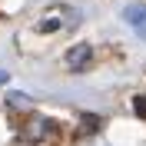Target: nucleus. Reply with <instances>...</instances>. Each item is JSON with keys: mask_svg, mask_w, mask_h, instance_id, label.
<instances>
[{"mask_svg": "<svg viewBox=\"0 0 146 146\" xmlns=\"http://www.w3.org/2000/svg\"><path fill=\"white\" fill-rule=\"evenodd\" d=\"M90 53H93V50H90L86 43H76L70 53H66V63H70V70H80V66L90 60Z\"/></svg>", "mask_w": 146, "mask_h": 146, "instance_id": "nucleus-2", "label": "nucleus"}, {"mask_svg": "<svg viewBox=\"0 0 146 146\" xmlns=\"http://www.w3.org/2000/svg\"><path fill=\"white\" fill-rule=\"evenodd\" d=\"M133 110H136L139 116L146 119V96H136V103H133Z\"/></svg>", "mask_w": 146, "mask_h": 146, "instance_id": "nucleus-3", "label": "nucleus"}, {"mask_svg": "<svg viewBox=\"0 0 146 146\" xmlns=\"http://www.w3.org/2000/svg\"><path fill=\"white\" fill-rule=\"evenodd\" d=\"M10 103H13V106H30V103L23 100V93H10Z\"/></svg>", "mask_w": 146, "mask_h": 146, "instance_id": "nucleus-4", "label": "nucleus"}, {"mask_svg": "<svg viewBox=\"0 0 146 146\" xmlns=\"http://www.w3.org/2000/svg\"><path fill=\"white\" fill-rule=\"evenodd\" d=\"M3 83H7V70H0V86H3Z\"/></svg>", "mask_w": 146, "mask_h": 146, "instance_id": "nucleus-5", "label": "nucleus"}, {"mask_svg": "<svg viewBox=\"0 0 146 146\" xmlns=\"http://www.w3.org/2000/svg\"><path fill=\"white\" fill-rule=\"evenodd\" d=\"M123 17H126V23L136 30L139 36H146V7L143 3H129V7L123 10Z\"/></svg>", "mask_w": 146, "mask_h": 146, "instance_id": "nucleus-1", "label": "nucleus"}]
</instances>
